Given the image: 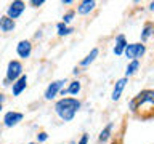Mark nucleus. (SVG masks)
I'll return each instance as SVG.
<instances>
[{
    "label": "nucleus",
    "instance_id": "nucleus-6",
    "mask_svg": "<svg viewBox=\"0 0 154 144\" xmlns=\"http://www.w3.org/2000/svg\"><path fill=\"white\" fill-rule=\"evenodd\" d=\"M24 10H26V3L23 0H14V2L10 3V7L7 10V18L14 21V19H18L24 13Z\"/></svg>",
    "mask_w": 154,
    "mask_h": 144
},
{
    "label": "nucleus",
    "instance_id": "nucleus-5",
    "mask_svg": "<svg viewBox=\"0 0 154 144\" xmlns=\"http://www.w3.org/2000/svg\"><path fill=\"white\" fill-rule=\"evenodd\" d=\"M64 83H67V80L66 79H61V80H55V82H51L50 85L47 86V90H45V99L47 101H51V99H55L58 93H60V90L61 88H64Z\"/></svg>",
    "mask_w": 154,
    "mask_h": 144
},
{
    "label": "nucleus",
    "instance_id": "nucleus-25",
    "mask_svg": "<svg viewBox=\"0 0 154 144\" xmlns=\"http://www.w3.org/2000/svg\"><path fill=\"white\" fill-rule=\"evenodd\" d=\"M72 72H74V75H79V74H80V69H79V67H75Z\"/></svg>",
    "mask_w": 154,
    "mask_h": 144
},
{
    "label": "nucleus",
    "instance_id": "nucleus-15",
    "mask_svg": "<svg viewBox=\"0 0 154 144\" xmlns=\"http://www.w3.org/2000/svg\"><path fill=\"white\" fill-rule=\"evenodd\" d=\"M152 32H154L152 22H146V24H144V27L141 29V34H140V38H141V43H143V45L152 37Z\"/></svg>",
    "mask_w": 154,
    "mask_h": 144
},
{
    "label": "nucleus",
    "instance_id": "nucleus-24",
    "mask_svg": "<svg viewBox=\"0 0 154 144\" xmlns=\"http://www.w3.org/2000/svg\"><path fill=\"white\" fill-rule=\"evenodd\" d=\"M61 3L63 5H72L74 2H72V0H61Z\"/></svg>",
    "mask_w": 154,
    "mask_h": 144
},
{
    "label": "nucleus",
    "instance_id": "nucleus-22",
    "mask_svg": "<svg viewBox=\"0 0 154 144\" xmlns=\"http://www.w3.org/2000/svg\"><path fill=\"white\" fill-rule=\"evenodd\" d=\"M43 3H45V0H31V2H29V5H31V7H34V8L42 7Z\"/></svg>",
    "mask_w": 154,
    "mask_h": 144
},
{
    "label": "nucleus",
    "instance_id": "nucleus-17",
    "mask_svg": "<svg viewBox=\"0 0 154 144\" xmlns=\"http://www.w3.org/2000/svg\"><path fill=\"white\" fill-rule=\"evenodd\" d=\"M138 69H140V61H130L128 64H127V67H125V77H132V75H135L138 72Z\"/></svg>",
    "mask_w": 154,
    "mask_h": 144
},
{
    "label": "nucleus",
    "instance_id": "nucleus-29",
    "mask_svg": "<svg viewBox=\"0 0 154 144\" xmlns=\"http://www.w3.org/2000/svg\"><path fill=\"white\" fill-rule=\"evenodd\" d=\"M29 144H37V142H29Z\"/></svg>",
    "mask_w": 154,
    "mask_h": 144
},
{
    "label": "nucleus",
    "instance_id": "nucleus-13",
    "mask_svg": "<svg viewBox=\"0 0 154 144\" xmlns=\"http://www.w3.org/2000/svg\"><path fill=\"white\" fill-rule=\"evenodd\" d=\"M14 27H16V22H14L13 19H10V18H7V16H2V18H0V31H2V32L8 34V32L14 31Z\"/></svg>",
    "mask_w": 154,
    "mask_h": 144
},
{
    "label": "nucleus",
    "instance_id": "nucleus-8",
    "mask_svg": "<svg viewBox=\"0 0 154 144\" xmlns=\"http://www.w3.org/2000/svg\"><path fill=\"white\" fill-rule=\"evenodd\" d=\"M31 53H32V43L29 40H21L16 45V55L21 58V59L31 58Z\"/></svg>",
    "mask_w": 154,
    "mask_h": 144
},
{
    "label": "nucleus",
    "instance_id": "nucleus-9",
    "mask_svg": "<svg viewBox=\"0 0 154 144\" xmlns=\"http://www.w3.org/2000/svg\"><path fill=\"white\" fill-rule=\"evenodd\" d=\"M127 82H128L127 77H122V79H119L117 82H116V85L112 88V94H111V99H112V101H119L120 99V96H122L125 86H127Z\"/></svg>",
    "mask_w": 154,
    "mask_h": 144
},
{
    "label": "nucleus",
    "instance_id": "nucleus-1",
    "mask_svg": "<svg viewBox=\"0 0 154 144\" xmlns=\"http://www.w3.org/2000/svg\"><path fill=\"white\" fill-rule=\"evenodd\" d=\"M82 103L77 98H61L55 103V114L63 122H71L75 117V114L80 110Z\"/></svg>",
    "mask_w": 154,
    "mask_h": 144
},
{
    "label": "nucleus",
    "instance_id": "nucleus-7",
    "mask_svg": "<svg viewBox=\"0 0 154 144\" xmlns=\"http://www.w3.org/2000/svg\"><path fill=\"white\" fill-rule=\"evenodd\" d=\"M24 115L21 112H16V110H8L7 114L3 115V125L7 128H13L16 127L19 122H23Z\"/></svg>",
    "mask_w": 154,
    "mask_h": 144
},
{
    "label": "nucleus",
    "instance_id": "nucleus-27",
    "mask_svg": "<svg viewBox=\"0 0 154 144\" xmlns=\"http://www.w3.org/2000/svg\"><path fill=\"white\" fill-rule=\"evenodd\" d=\"M2 109H3V107H2V104H0V112H2Z\"/></svg>",
    "mask_w": 154,
    "mask_h": 144
},
{
    "label": "nucleus",
    "instance_id": "nucleus-23",
    "mask_svg": "<svg viewBox=\"0 0 154 144\" xmlns=\"http://www.w3.org/2000/svg\"><path fill=\"white\" fill-rule=\"evenodd\" d=\"M75 144H88V134L84 133V134H82V138L79 139V142H75Z\"/></svg>",
    "mask_w": 154,
    "mask_h": 144
},
{
    "label": "nucleus",
    "instance_id": "nucleus-21",
    "mask_svg": "<svg viewBox=\"0 0 154 144\" xmlns=\"http://www.w3.org/2000/svg\"><path fill=\"white\" fill-rule=\"evenodd\" d=\"M48 139V134L45 131H40V133H37V144H40V142H45Z\"/></svg>",
    "mask_w": 154,
    "mask_h": 144
},
{
    "label": "nucleus",
    "instance_id": "nucleus-28",
    "mask_svg": "<svg viewBox=\"0 0 154 144\" xmlns=\"http://www.w3.org/2000/svg\"><path fill=\"white\" fill-rule=\"evenodd\" d=\"M69 144H75V141H71V142H69Z\"/></svg>",
    "mask_w": 154,
    "mask_h": 144
},
{
    "label": "nucleus",
    "instance_id": "nucleus-11",
    "mask_svg": "<svg viewBox=\"0 0 154 144\" xmlns=\"http://www.w3.org/2000/svg\"><path fill=\"white\" fill-rule=\"evenodd\" d=\"M127 38H125L124 34H119L117 37H116V45H114V55L116 56H120V55H124V50H125V46H127Z\"/></svg>",
    "mask_w": 154,
    "mask_h": 144
},
{
    "label": "nucleus",
    "instance_id": "nucleus-19",
    "mask_svg": "<svg viewBox=\"0 0 154 144\" xmlns=\"http://www.w3.org/2000/svg\"><path fill=\"white\" fill-rule=\"evenodd\" d=\"M74 32V27H69V26H66L64 22H58L56 24V34L60 37H66V35H69V34Z\"/></svg>",
    "mask_w": 154,
    "mask_h": 144
},
{
    "label": "nucleus",
    "instance_id": "nucleus-18",
    "mask_svg": "<svg viewBox=\"0 0 154 144\" xmlns=\"http://www.w3.org/2000/svg\"><path fill=\"white\" fill-rule=\"evenodd\" d=\"M66 91H67V94H72V96H77L82 91V83L79 80H72L71 83H69V86L66 88Z\"/></svg>",
    "mask_w": 154,
    "mask_h": 144
},
{
    "label": "nucleus",
    "instance_id": "nucleus-2",
    "mask_svg": "<svg viewBox=\"0 0 154 144\" xmlns=\"http://www.w3.org/2000/svg\"><path fill=\"white\" fill-rule=\"evenodd\" d=\"M154 104V91L152 90H141L135 98L128 103V109L132 112H137L138 109H141L143 106H148L149 109Z\"/></svg>",
    "mask_w": 154,
    "mask_h": 144
},
{
    "label": "nucleus",
    "instance_id": "nucleus-4",
    "mask_svg": "<svg viewBox=\"0 0 154 144\" xmlns=\"http://www.w3.org/2000/svg\"><path fill=\"white\" fill-rule=\"evenodd\" d=\"M144 53H146V45H143V43H127L124 50V55L130 61H138L140 58L144 56Z\"/></svg>",
    "mask_w": 154,
    "mask_h": 144
},
{
    "label": "nucleus",
    "instance_id": "nucleus-12",
    "mask_svg": "<svg viewBox=\"0 0 154 144\" xmlns=\"http://www.w3.org/2000/svg\"><path fill=\"white\" fill-rule=\"evenodd\" d=\"M96 7V2L95 0H84L77 5V13L79 14H88L90 11H93Z\"/></svg>",
    "mask_w": 154,
    "mask_h": 144
},
{
    "label": "nucleus",
    "instance_id": "nucleus-3",
    "mask_svg": "<svg viewBox=\"0 0 154 144\" xmlns=\"http://www.w3.org/2000/svg\"><path fill=\"white\" fill-rule=\"evenodd\" d=\"M24 67H23V62L18 61V59H11L7 66V75H5V80H3V85L8 86L10 83H13L14 80H18L19 77L24 74Z\"/></svg>",
    "mask_w": 154,
    "mask_h": 144
},
{
    "label": "nucleus",
    "instance_id": "nucleus-10",
    "mask_svg": "<svg viewBox=\"0 0 154 144\" xmlns=\"http://www.w3.org/2000/svg\"><path fill=\"white\" fill-rule=\"evenodd\" d=\"M26 86H27V75L23 74L18 80H14L13 85H11V93H13V96H19L24 90H26Z\"/></svg>",
    "mask_w": 154,
    "mask_h": 144
},
{
    "label": "nucleus",
    "instance_id": "nucleus-26",
    "mask_svg": "<svg viewBox=\"0 0 154 144\" xmlns=\"http://www.w3.org/2000/svg\"><path fill=\"white\" fill-rule=\"evenodd\" d=\"M2 101H3V94L0 93V104H2Z\"/></svg>",
    "mask_w": 154,
    "mask_h": 144
},
{
    "label": "nucleus",
    "instance_id": "nucleus-14",
    "mask_svg": "<svg viewBox=\"0 0 154 144\" xmlns=\"http://www.w3.org/2000/svg\"><path fill=\"white\" fill-rule=\"evenodd\" d=\"M112 128H114V122H109V123L100 131L98 141H100V142H108L109 138H111V133H112Z\"/></svg>",
    "mask_w": 154,
    "mask_h": 144
},
{
    "label": "nucleus",
    "instance_id": "nucleus-16",
    "mask_svg": "<svg viewBox=\"0 0 154 144\" xmlns=\"http://www.w3.org/2000/svg\"><path fill=\"white\" fill-rule=\"evenodd\" d=\"M98 55H100V50H98V48H91L88 55H87V56L84 58V59L80 61V66H82V67H87V66H90L91 62H93V61L96 59V58H98Z\"/></svg>",
    "mask_w": 154,
    "mask_h": 144
},
{
    "label": "nucleus",
    "instance_id": "nucleus-20",
    "mask_svg": "<svg viewBox=\"0 0 154 144\" xmlns=\"http://www.w3.org/2000/svg\"><path fill=\"white\" fill-rule=\"evenodd\" d=\"M74 16H75V11H74V10H71V11H67L64 16H63V21H61V22H64L66 26H67V24H69L72 19H74Z\"/></svg>",
    "mask_w": 154,
    "mask_h": 144
}]
</instances>
